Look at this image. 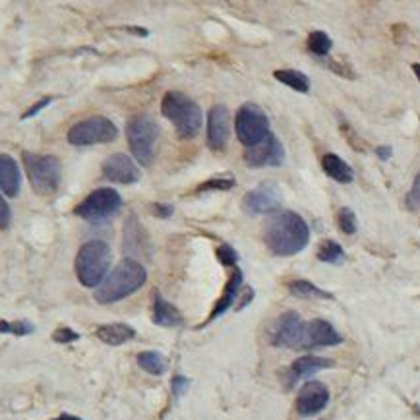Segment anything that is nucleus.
I'll return each mask as SVG.
<instances>
[{"label": "nucleus", "instance_id": "nucleus-1", "mask_svg": "<svg viewBox=\"0 0 420 420\" xmlns=\"http://www.w3.org/2000/svg\"><path fill=\"white\" fill-rule=\"evenodd\" d=\"M263 239L271 252L281 258L302 252L310 242V227L295 211H279L269 219Z\"/></svg>", "mask_w": 420, "mask_h": 420}, {"label": "nucleus", "instance_id": "nucleus-2", "mask_svg": "<svg viewBox=\"0 0 420 420\" xmlns=\"http://www.w3.org/2000/svg\"><path fill=\"white\" fill-rule=\"evenodd\" d=\"M145 281H147V273L144 266L140 261L126 258L105 277V281L95 289L93 297L99 305H113L134 295L136 290L144 287Z\"/></svg>", "mask_w": 420, "mask_h": 420}, {"label": "nucleus", "instance_id": "nucleus-3", "mask_svg": "<svg viewBox=\"0 0 420 420\" xmlns=\"http://www.w3.org/2000/svg\"><path fill=\"white\" fill-rule=\"evenodd\" d=\"M161 113L174 124V130L181 140L196 138L202 130L203 115L198 103L181 91H167L161 101Z\"/></svg>", "mask_w": 420, "mask_h": 420}, {"label": "nucleus", "instance_id": "nucleus-4", "mask_svg": "<svg viewBox=\"0 0 420 420\" xmlns=\"http://www.w3.org/2000/svg\"><path fill=\"white\" fill-rule=\"evenodd\" d=\"M113 252L103 240H89L78 250L76 256V276L87 289H97L109 273Z\"/></svg>", "mask_w": 420, "mask_h": 420}, {"label": "nucleus", "instance_id": "nucleus-5", "mask_svg": "<svg viewBox=\"0 0 420 420\" xmlns=\"http://www.w3.org/2000/svg\"><path fill=\"white\" fill-rule=\"evenodd\" d=\"M22 161L31 188L35 190L39 196H52L60 186V176H62V167H60L58 157L23 152Z\"/></svg>", "mask_w": 420, "mask_h": 420}, {"label": "nucleus", "instance_id": "nucleus-6", "mask_svg": "<svg viewBox=\"0 0 420 420\" xmlns=\"http://www.w3.org/2000/svg\"><path fill=\"white\" fill-rule=\"evenodd\" d=\"M126 138L134 159L140 165H152L155 157V144L159 138V126L153 120L152 116L142 115L130 118L126 126Z\"/></svg>", "mask_w": 420, "mask_h": 420}, {"label": "nucleus", "instance_id": "nucleus-7", "mask_svg": "<svg viewBox=\"0 0 420 420\" xmlns=\"http://www.w3.org/2000/svg\"><path fill=\"white\" fill-rule=\"evenodd\" d=\"M118 136V128L115 123H110L105 116H89L81 123H76L68 130V142L76 147H86V145L110 144Z\"/></svg>", "mask_w": 420, "mask_h": 420}, {"label": "nucleus", "instance_id": "nucleus-8", "mask_svg": "<svg viewBox=\"0 0 420 420\" xmlns=\"http://www.w3.org/2000/svg\"><path fill=\"white\" fill-rule=\"evenodd\" d=\"M234 132L242 145L254 147L269 134V118L261 107L246 103L234 116Z\"/></svg>", "mask_w": 420, "mask_h": 420}, {"label": "nucleus", "instance_id": "nucleus-9", "mask_svg": "<svg viewBox=\"0 0 420 420\" xmlns=\"http://www.w3.org/2000/svg\"><path fill=\"white\" fill-rule=\"evenodd\" d=\"M120 205H123V198L115 188H97L74 210V213L86 221L99 223L116 213Z\"/></svg>", "mask_w": 420, "mask_h": 420}, {"label": "nucleus", "instance_id": "nucleus-10", "mask_svg": "<svg viewBox=\"0 0 420 420\" xmlns=\"http://www.w3.org/2000/svg\"><path fill=\"white\" fill-rule=\"evenodd\" d=\"M306 324L297 312H285L276 319L271 327L269 339L276 347L285 348H305Z\"/></svg>", "mask_w": 420, "mask_h": 420}, {"label": "nucleus", "instance_id": "nucleus-11", "mask_svg": "<svg viewBox=\"0 0 420 420\" xmlns=\"http://www.w3.org/2000/svg\"><path fill=\"white\" fill-rule=\"evenodd\" d=\"M244 161H246L248 167L254 169L281 167L283 161H285V149H283V144L277 140L276 134L269 132L260 144L248 147L244 152Z\"/></svg>", "mask_w": 420, "mask_h": 420}, {"label": "nucleus", "instance_id": "nucleus-12", "mask_svg": "<svg viewBox=\"0 0 420 420\" xmlns=\"http://www.w3.org/2000/svg\"><path fill=\"white\" fill-rule=\"evenodd\" d=\"M281 208V192L273 182H263L258 188L248 192L242 200V210L250 215L271 213Z\"/></svg>", "mask_w": 420, "mask_h": 420}, {"label": "nucleus", "instance_id": "nucleus-13", "mask_svg": "<svg viewBox=\"0 0 420 420\" xmlns=\"http://www.w3.org/2000/svg\"><path fill=\"white\" fill-rule=\"evenodd\" d=\"M103 176L110 182L118 184H136L142 176V171L136 165V161L124 155V153H115L103 161Z\"/></svg>", "mask_w": 420, "mask_h": 420}, {"label": "nucleus", "instance_id": "nucleus-14", "mask_svg": "<svg viewBox=\"0 0 420 420\" xmlns=\"http://www.w3.org/2000/svg\"><path fill=\"white\" fill-rule=\"evenodd\" d=\"M231 138V115L225 105H215L208 113V145L213 152H223Z\"/></svg>", "mask_w": 420, "mask_h": 420}, {"label": "nucleus", "instance_id": "nucleus-15", "mask_svg": "<svg viewBox=\"0 0 420 420\" xmlns=\"http://www.w3.org/2000/svg\"><path fill=\"white\" fill-rule=\"evenodd\" d=\"M329 403V390L322 382H306L297 395V413L300 416H314L322 413Z\"/></svg>", "mask_w": 420, "mask_h": 420}, {"label": "nucleus", "instance_id": "nucleus-16", "mask_svg": "<svg viewBox=\"0 0 420 420\" xmlns=\"http://www.w3.org/2000/svg\"><path fill=\"white\" fill-rule=\"evenodd\" d=\"M343 343V337L337 334L329 322L326 319H312L306 324V335H305V348H316V347H334Z\"/></svg>", "mask_w": 420, "mask_h": 420}, {"label": "nucleus", "instance_id": "nucleus-17", "mask_svg": "<svg viewBox=\"0 0 420 420\" xmlns=\"http://www.w3.org/2000/svg\"><path fill=\"white\" fill-rule=\"evenodd\" d=\"M334 366V361L329 358H324V356H316V355H305L297 358L295 363L290 364L289 372H287V382L289 385H293L298 380H305V378H310L312 374H316L319 370L331 368Z\"/></svg>", "mask_w": 420, "mask_h": 420}, {"label": "nucleus", "instance_id": "nucleus-18", "mask_svg": "<svg viewBox=\"0 0 420 420\" xmlns=\"http://www.w3.org/2000/svg\"><path fill=\"white\" fill-rule=\"evenodd\" d=\"M22 188V174L14 157L0 153V190L8 198H16Z\"/></svg>", "mask_w": 420, "mask_h": 420}, {"label": "nucleus", "instance_id": "nucleus-19", "mask_svg": "<svg viewBox=\"0 0 420 420\" xmlns=\"http://www.w3.org/2000/svg\"><path fill=\"white\" fill-rule=\"evenodd\" d=\"M240 285H242V271H240L239 268H234V271H232L231 277H229V281H227V285H225L223 295H221V298L215 302L213 310H211L210 318L205 319L200 327L208 326V324H211L213 319H217L219 316H223L225 312L234 305V298H237V295H239Z\"/></svg>", "mask_w": 420, "mask_h": 420}, {"label": "nucleus", "instance_id": "nucleus-20", "mask_svg": "<svg viewBox=\"0 0 420 420\" xmlns=\"http://www.w3.org/2000/svg\"><path fill=\"white\" fill-rule=\"evenodd\" d=\"M153 324L161 327H176L182 324V314L159 293L153 295Z\"/></svg>", "mask_w": 420, "mask_h": 420}, {"label": "nucleus", "instance_id": "nucleus-21", "mask_svg": "<svg viewBox=\"0 0 420 420\" xmlns=\"http://www.w3.org/2000/svg\"><path fill=\"white\" fill-rule=\"evenodd\" d=\"M97 339L103 341L105 345H110V347H118V345H124L136 337V329L128 324H107V326L97 327Z\"/></svg>", "mask_w": 420, "mask_h": 420}, {"label": "nucleus", "instance_id": "nucleus-22", "mask_svg": "<svg viewBox=\"0 0 420 420\" xmlns=\"http://www.w3.org/2000/svg\"><path fill=\"white\" fill-rule=\"evenodd\" d=\"M322 169H324V173L329 178H334L335 182H341V184H351V182L355 181V173H353L351 165H347L335 153H326L322 157Z\"/></svg>", "mask_w": 420, "mask_h": 420}, {"label": "nucleus", "instance_id": "nucleus-23", "mask_svg": "<svg viewBox=\"0 0 420 420\" xmlns=\"http://www.w3.org/2000/svg\"><path fill=\"white\" fill-rule=\"evenodd\" d=\"M287 289H289L290 295H295L298 298H306V300H312V298H334L329 293L319 289L318 285L305 281V279H293V281L287 283Z\"/></svg>", "mask_w": 420, "mask_h": 420}, {"label": "nucleus", "instance_id": "nucleus-24", "mask_svg": "<svg viewBox=\"0 0 420 420\" xmlns=\"http://www.w3.org/2000/svg\"><path fill=\"white\" fill-rule=\"evenodd\" d=\"M273 78H276L277 81L285 84V86H289L290 89L300 91V93H306V91L310 89V80H308V76L300 72V70H290V68L276 70V72H273Z\"/></svg>", "mask_w": 420, "mask_h": 420}, {"label": "nucleus", "instance_id": "nucleus-25", "mask_svg": "<svg viewBox=\"0 0 420 420\" xmlns=\"http://www.w3.org/2000/svg\"><path fill=\"white\" fill-rule=\"evenodd\" d=\"M138 364H140V368L145 370L147 374H153V376H161V374H165L169 368L167 358L161 355V353H155V351H145V353H140Z\"/></svg>", "mask_w": 420, "mask_h": 420}, {"label": "nucleus", "instance_id": "nucleus-26", "mask_svg": "<svg viewBox=\"0 0 420 420\" xmlns=\"http://www.w3.org/2000/svg\"><path fill=\"white\" fill-rule=\"evenodd\" d=\"M318 260L324 261V263L339 266V263H343V260H345V252H343L339 242H335V240H324L318 248Z\"/></svg>", "mask_w": 420, "mask_h": 420}, {"label": "nucleus", "instance_id": "nucleus-27", "mask_svg": "<svg viewBox=\"0 0 420 420\" xmlns=\"http://www.w3.org/2000/svg\"><path fill=\"white\" fill-rule=\"evenodd\" d=\"M331 47H334V41L324 31H312L310 35H308V49L316 57H326V55H329Z\"/></svg>", "mask_w": 420, "mask_h": 420}, {"label": "nucleus", "instance_id": "nucleus-28", "mask_svg": "<svg viewBox=\"0 0 420 420\" xmlns=\"http://www.w3.org/2000/svg\"><path fill=\"white\" fill-rule=\"evenodd\" d=\"M234 184H237V181L232 176H213V178L202 182L198 186L196 194H200V192H213V190H223L225 192V190L234 188Z\"/></svg>", "mask_w": 420, "mask_h": 420}, {"label": "nucleus", "instance_id": "nucleus-29", "mask_svg": "<svg viewBox=\"0 0 420 420\" xmlns=\"http://www.w3.org/2000/svg\"><path fill=\"white\" fill-rule=\"evenodd\" d=\"M33 331V324H29L28 319H18V322H6L0 319V334H12L18 337L29 335Z\"/></svg>", "mask_w": 420, "mask_h": 420}, {"label": "nucleus", "instance_id": "nucleus-30", "mask_svg": "<svg viewBox=\"0 0 420 420\" xmlns=\"http://www.w3.org/2000/svg\"><path fill=\"white\" fill-rule=\"evenodd\" d=\"M337 223H339L341 232L345 234H355L356 232V215L351 208H341L337 213Z\"/></svg>", "mask_w": 420, "mask_h": 420}, {"label": "nucleus", "instance_id": "nucleus-31", "mask_svg": "<svg viewBox=\"0 0 420 420\" xmlns=\"http://www.w3.org/2000/svg\"><path fill=\"white\" fill-rule=\"evenodd\" d=\"M215 256H217V260L223 263L225 268H232V266H237V261H239V252H237L231 244H221V246L215 250Z\"/></svg>", "mask_w": 420, "mask_h": 420}, {"label": "nucleus", "instance_id": "nucleus-32", "mask_svg": "<svg viewBox=\"0 0 420 420\" xmlns=\"http://www.w3.org/2000/svg\"><path fill=\"white\" fill-rule=\"evenodd\" d=\"M80 339V334L74 331L70 327H58L52 331V341L55 343H60V345H66V343H74V341Z\"/></svg>", "mask_w": 420, "mask_h": 420}, {"label": "nucleus", "instance_id": "nucleus-33", "mask_svg": "<svg viewBox=\"0 0 420 420\" xmlns=\"http://www.w3.org/2000/svg\"><path fill=\"white\" fill-rule=\"evenodd\" d=\"M407 208L411 211H420V173L413 182V188L407 194Z\"/></svg>", "mask_w": 420, "mask_h": 420}, {"label": "nucleus", "instance_id": "nucleus-34", "mask_svg": "<svg viewBox=\"0 0 420 420\" xmlns=\"http://www.w3.org/2000/svg\"><path fill=\"white\" fill-rule=\"evenodd\" d=\"M327 66H329V68H331V70L337 74V76H345V78H348V80H355L356 78L355 74H353V68H351L347 62H343L341 58L339 60H329V62H327Z\"/></svg>", "mask_w": 420, "mask_h": 420}, {"label": "nucleus", "instance_id": "nucleus-35", "mask_svg": "<svg viewBox=\"0 0 420 420\" xmlns=\"http://www.w3.org/2000/svg\"><path fill=\"white\" fill-rule=\"evenodd\" d=\"M149 211H152L153 217L169 219V217H173L174 208L171 205V203H152V205H149Z\"/></svg>", "mask_w": 420, "mask_h": 420}, {"label": "nucleus", "instance_id": "nucleus-36", "mask_svg": "<svg viewBox=\"0 0 420 420\" xmlns=\"http://www.w3.org/2000/svg\"><path fill=\"white\" fill-rule=\"evenodd\" d=\"M51 103H52V97H43L41 101H37L35 105H31V107H29V109L25 110V113H23L22 120H29V118H33V116L39 115V113H41V110H43L45 107H49Z\"/></svg>", "mask_w": 420, "mask_h": 420}, {"label": "nucleus", "instance_id": "nucleus-37", "mask_svg": "<svg viewBox=\"0 0 420 420\" xmlns=\"http://www.w3.org/2000/svg\"><path fill=\"white\" fill-rule=\"evenodd\" d=\"M10 208H8L6 200L2 198V194H0V231H4V229H8V225H10Z\"/></svg>", "mask_w": 420, "mask_h": 420}, {"label": "nucleus", "instance_id": "nucleus-38", "mask_svg": "<svg viewBox=\"0 0 420 420\" xmlns=\"http://www.w3.org/2000/svg\"><path fill=\"white\" fill-rule=\"evenodd\" d=\"M171 387H173V393L176 395V397H181L182 393L188 390V378L184 376H174L173 378V384H171Z\"/></svg>", "mask_w": 420, "mask_h": 420}, {"label": "nucleus", "instance_id": "nucleus-39", "mask_svg": "<svg viewBox=\"0 0 420 420\" xmlns=\"http://www.w3.org/2000/svg\"><path fill=\"white\" fill-rule=\"evenodd\" d=\"M341 130H343V134H345V138H347L348 142H351V144L355 145L356 149H363V142H361V140L356 138L355 132L351 130V128H348L347 124H341Z\"/></svg>", "mask_w": 420, "mask_h": 420}, {"label": "nucleus", "instance_id": "nucleus-40", "mask_svg": "<svg viewBox=\"0 0 420 420\" xmlns=\"http://www.w3.org/2000/svg\"><path fill=\"white\" fill-rule=\"evenodd\" d=\"M376 153H378V157H380L382 161H387L393 155L390 145H380V147H376Z\"/></svg>", "mask_w": 420, "mask_h": 420}, {"label": "nucleus", "instance_id": "nucleus-41", "mask_svg": "<svg viewBox=\"0 0 420 420\" xmlns=\"http://www.w3.org/2000/svg\"><path fill=\"white\" fill-rule=\"evenodd\" d=\"M126 31H130V33H134V35H138V37L149 35V31H147V29H142V28H126Z\"/></svg>", "mask_w": 420, "mask_h": 420}, {"label": "nucleus", "instance_id": "nucleus-42", "mask_svg": "<svg viewBox=\"0 0 420 420\" xmlns=\"http://www.w3.org/2000/svg\"><path fill=\"white\" fill-rule=\"evenodd\" d=\"M52 420H81V419H78V416H74V414L62 413V414H58L57 419H52Z\"/></svg>", "mask_w": 420, "mask_h": 420}, {"label": "nucleus", "instance_id": "nucleus-43", "mask_svg": "<svg viewBox=\"0 0 420 420\" xmlns=\"http://www.w3.org/2000/svg\"><path fill=\"white\" fill-rule=\"evenodd\" d=\"M413 72H414V76H416V78H419V81H420V64H419V62H414V64H413Z\"/></svg>", "mask_w": 420, "mask_h": 420}]
</instances>
